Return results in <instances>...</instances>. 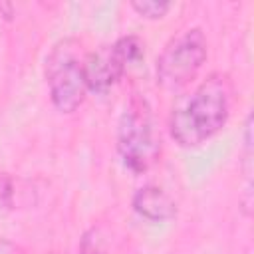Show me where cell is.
Wrapping results in <instances>:
<instances>
[{
    "label": "cell",
    "instance_id": "obj_8",
    "mask_svg": "<svg viewBox=\"0 0 254 254\" xmlns=\"http://www.w3.org/2000/svg\"><path fill=\"white\" fill-rule=\"evenodd\" d=\"M14 206V185L12 179L6 175H0V214L12 210Z\"/></svg>",
    "mask_w": 254,
    "mask_h": 254
},
{
    "label": "cell",
    "instance_id": "obj_5",
    "mask_svg": "<svg viewBox=\"0 0 254 254\" xmlns=\"http://www.w3.org/2000/svg\"><path fill=\"white\" fill-rule=\"evenodd\" d=\"M145 46L137 36H121L109 46L85 56V83L87 91L105 95L125 75L127 67L141 62Z\"/></svg>",
    "mask_w": 254,
    "mask_h": 254
},
{
    "label": "cell",
    "instance_id": "obj_6",
    "mask_svg": "<svg viewBox=\"0 0 254 254\" xmlns=\"http://www.w3.org/2000/svg\"><path fill=\"white\" fill-rule=\"evenodd\" d=\"M133 210L149 222H167L177 216L175 198L157 185H145L135 190L131 198Z\"/></svg>",
    "mask_w": 254,
    "mask_h": 254
},
{
    "label": "cell",
    "instance_id": "obj_2",
    "mask_svg": "<svg viewBox=\"0 0 254 254\" xmlns=\"http://www.w3.org/2000/svg\"><path fill=\"white\" fill-rule=\"evenodd\" d=\"M115 145L125 169L135 175L147 173L161 157V133L149 101L133 95L125 103L115 133Z\"/></svg>",
    "mask_w": 254,
    "mask_h": 254
},
{
    "label": "cell",
    "instance_id": "obj_10",
    "mask_svg": "<svg viewBox=\"0 0 254 254\" xmlns=\"http://www.w3.org/2000/svg\"><path fill=\"white\" fill-rule=\"evenodd\" d=\"M0 254H20V248L10 240L0 238Z\"/></svg>",
    "mask_w": 254,
    "mask_h": 254
},
{
    "label": "cell",
    "instance_id": "obj_7",
    "mask_svg": "<svg viewBox=\"0 0 254 254\" xmlns=\"http://www.w3.org/2000/svg\"><path fill=\"white\" fill-rule=\"evenodd\" d=\"M171 2H163V0H133L131 8L145 20H161L169 10H171Z\"/></svg>",
    "mask_w": 254,
    "mask_h": 254
},
{
    "label": "cell",
    "instance_id": "obj_3",
    "mask_svg": "<svg viewBox=\"0 0 254 254\" xmlns=\"http://www.w3.org/2000/svg\"><path fill=\"white\" fill-rule=\"evenodd\" d=\"M44 75L50 99L60 113H73L81 107L87 95L85 58L75 38H62L52 46L46 56Z\"/></svg>",
    "mask_w": 254,
    "mask_h": 254
},
{
    "label": "cell",
    "instance_id": "obj_1",
    "mask_svg": "<svg viewBox=\"0 0 254 254\" xmlns=\"http://www.w3.org/2000/svg\"><path fill=\"white\" fill-rule=\"evenodd\" d=\"M234 85L228 73L206 75L190 93L177 99L169 115V133L183 149H194L212 139L228 121Z\"/></svg>",
    "mask_w": 254,
    "mask_h": 254
},
{
    "label": "cell",
    "instance_id": "obj_9",
    "mask_svg": "<svg viewBox=\"0 0 254 254\" xmlns=\"http://www.w3.org/2000/svg\"><path fill=\"white\" fill-rule=\"evenodd\" d=\"M77 254H101V248H99L97 240L93 238V232L83 234V238H81V242H79Z\"/></svg>",
    "mask_w": 254,
    "mask_h": 254
},
{
    "label": "cell",
    "instance_id": "obj_4",
    "mask_svg": "<svg viewBox=\"0 0 254 254\" xmlns=\"http://www.w3.org/2000/svg\"><path fill=\"white\" fill-rule=\"evenodd\" d=\"M206 54V38L198 26L179 32L165 44L157 58V85L165 91H179L187 87L204 65Z\"/></svg>",
    "mask_w": 254,
    "mask_h": 254
}]
</instances>
